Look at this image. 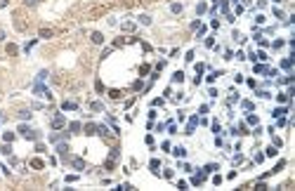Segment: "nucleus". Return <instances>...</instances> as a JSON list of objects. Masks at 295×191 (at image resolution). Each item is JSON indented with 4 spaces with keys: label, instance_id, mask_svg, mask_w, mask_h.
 Masks as SVG:
<instances>
[{
    "label": "nucleus",
    "instance_id": "1",
    "mask_svg": "<svg viewBox=\"0 0 295 191\" xmlns=\"http://www.w3.org/2000/svg\"><path fill=\"white\" fill-rule=\"evenodd\" d=\"M19 132L26 137V139H33V142H36V139H40V132H38V130H33V127H28V125H19Z\"/></svg>",
    "mask_w": 295,
    "mask_h": 191
},
{
    "label": "nucleus",
    "instance_id": "2",
    "mask_svg": "<svg viewBox=\"0 0 295 191\" xmlns=\"http://www.w3.org/2000/svg\"><path fill=\"white\" fill-rule=\"evenodd\" d=\"M33 92H36V94H40V97H45V99H52L50 90H47V87H43L40 83H36V85H33Z\"/></svg>",
    "mask_w": 295,
    "mask_h": 191
},
{
    "label": "nucleus",
    "instance_id": "3",
    "mask_svg": "<svg viewBox=\"0 0 295 191\" xmlns=\"http://www.w3.org/2000/svg\"><path fill=\"white\" fill-rule=\"evenodd\" d=\"M50 125H52L54 130H59V127H64V125H66V118H64L62 113H57V116L52 118V123H50Z\"/></svg>",
    "mask_w": 295,
    "mask_h": 191
},
{
    "label": "nucleus",
    "instance_id": "4",
    "mask_svg": "<svg viewBox=\"0 0 295 191\" xmlns=\"http://www.w3.org/2000/svg\"><path fill=\"white\" fill-rule=\"evenodd\" d=\"M196 125H198V116H191V118H189V125H187V132H184V135H194Z\"/></svg>",
    "mask_w": 295,
    "mask_h": 191
},
{
    "label": "nucleus",
    "instance_id": "5",
    "mask_svg": "<svg viewBox=\"0 0 295 191\" xmlns=\"http://www.w3.org/2000/svg\"><path fill=\"white\" fill-rule=\"evenodd\" d=\"M203 182H206V172H198V175L191 177V184H194V186H198V184H203Z\"/></svg>",
    "mask_w": 295,
    "mask_h": 191
},
{
    "label": "nucleus",
    "instance_id": "6",
    "mask_svg": "<svg viewBox=\"0 0 295 191\" xmlns=\"http://www.w3.org/2000/svg\"><path fill=\"white\" fill-rule=\"evenodd\" d=\"M71 165L76 168V170H85V161H83V158H71Z\"/></svg>",
    "mask_w": 295,
    "mask_h": 191
},
{
    "label": "nucleus",
    "instance_id": "7",
    "mask_svg": "<svg viewBox=\"0 0 295 191\" xmlns=\"http://www.w3.org/2000/svg\"><path fill=\"white\" fill-rule=\"evenodd\" d=\"M286 113H288V109H286V106H279V109H274V111H272V116H274V118H281V116H286Z\"/></svg>",
    "mask_w": 295,
    "mask_h": 191
},
{
    "label": "nucleus",
    "instance_id": "8",
    "mask_svg": "<svg viewBox=\"0 0 295 191\" xmlns=\"http://www.w3.org/2000/svg\"><path fill=\"white\" fill-rule=\"evenodd\" d=\"M172 154L177 156V158H184V156H187V149H184V146H175V149H172Z\"/></svg>",
    "mask_w": 295,
    "mask_h": 191
},
{
    "label": "nucleus",
    "instance_id": "9",
    "mask_svg": "<svg viewBox=\"0 0 295 191\" xmlns=\"http://www.w3.org/2000/svg\"><path fill=\"white\" fill-rule=\"evenodd\" d=\"M62 109L64 111H76V109H78V104H76V101H64Z\"/></svg>",
    "mask_w": 295,
    "mask_h": 191
},
{
    "label": "nucleus",
    "instance_id": "10",
    "mask_svg": "<svg viewBox=\"0 0 295 191\" xmlns=\"http://www.w3.org/2000/svg\"><path fill=\"white\" fill-rule=\"evenodd\" d=\"M57 151H59V156H62L64 161H66V151H69V146L64 144V142H59V146H57Z\"/></svg>",
    "mask_w": 295,
    "mask_h": 191
},
{
    "label": "nucleus",
    "instance_id": "11",
    "mask_svg": "<svg viewBox=\"0 0 295 191\" xmlns=\"http://www.w3.org/2000/svg\"><path fill=\"white\" fill-rule=\"evenodd\" d=\"M149 168H151V172H153V175H158V168H161V163H158V161L153 158L151 163H149Z\"/></svg>",
    "mask_w": 295,
    "mask_h": 191
},
{
    "label": "nucleus",
    "instance_id": "12",
    "mask_svg": "<svg viewBox=\"0 0 295 191\" xmlns=\"http://www.w3.org/2000/svg\"><path fill=\"white\" fill-rule=\"evenodd\" d=\"M217 168H220V165H217V163H208L206 168H203V172H206V175H208V172H215V170H217Z\"/></svg>",
    "mask_w": 295,
    "mask_h": 191
},
{
    "label": "nucleus",
    "instance_id": "13",
    "mask_svg": "<svg viewBox=\"0 0 295 191\" xmlns=\"http://www.w3.org/2000/svg\"><path fill=\"white\" fill-rule=\"evenodd\" d=\"M95 135H102V137H106V135H109V127H106V125H97V132H95Z\"/></svg>",
    "mask_w": 295,
    "mask_h": 191
},
{
    "label": "nucleus",
    "instance_id": "14",
    "mask_svg": "<svg viewBox=\"0 0 295 191\" xmlns=\"http://www.w3.org/2000/svg\"><path fill=\"white\" fill-rule=\"evenodd\" d=\"M90 109H92V111H104V104H102V101H92Z\"/></svg>",
    "mask_w": 295,
    "mask_h": 191
},
{
    "label": "nucleus",
    "instance_id": "15",
    "mask_svg": "<svg viewBox=\"0 0 295 191\" xmlns=\"http://www.w3.org/2000/svg\"><path fill=\"white\" fill-rule=\"evenodd\" d=\"M92 43L102 45V43H104V36H102V33H92Z\"/></svg>",
    "mask_w": 295,
    "mask_h": 191
},
{
    "label": "nucleus",
    "instance_id": "16",
    "mask_svg": "<svg viewBox=\"0 0 295 191\" xmlns=\"http://www.w3.org/2000/svg\"><path fill=\"white\" fill-rule=\"evenodd\" d=\"M253 71H255V73H267L269 69L264 66V64H255V69H253Z\"/></svg>",
    "mask_w": 295,
    "mask_h": 191
},
{
    "label": "nucleus",
    "instance_id": "17",
    "mask_svg": "<svg viewBox=\"0 0 295 191\" xmlns=\"http://www.w3.org/2000/svg\"><path fill=\"white\" fill-rule=\"evenodd\" d=\"M95 130H97V125L95 123H88L85 125V135H95Z\"/></svg>",
    "mask_w": 295,
    "mask_h": 191
},
{
    "label": "nucleus",
    "instance_id": "18",
    "mask_svg": "<svg viewBox=\"0 0 295 191\" xmlns=\"http://www.w3.org/2000/svg\"><path fill=\"white\" fill-rule=\"evenodd\" d=\"M184 80V73L182 71H175V76H172V83H182Z\"/></svg>",
    "mask_w": 295,
    "mask_h": 191
},
{
    "label": "nucleus",
    "instance_id": "19",
    "mask_svg": "<svg viewBox=\"0 0 295 191\" xmlns=\"http://www.w3.org/2000/svg\"><path fill=\"white\" fill-rule=\"evenodd\" d=\"M217 76H222V71H213L210 76H208V83H215V80H217Z\"/></svg>",
    "mask_w": 295,
    "mask_h": 191
},
{
    "label": "nucleus",
    "instance_id": "20",
    "mask_svg": "<svg viewBox=\"0 0 295 191\" xmlns=\"http://www.w3.org/2000/svg\"><path fill=\"white\" fill-rule=\"evenodd\" d=\"M31 165H33V168H36V170H40V168H43V161H40V158H33V161H31Z\"/></svg>",
    "mask_w": 295,
    "mask_h": 191
},
{
    "label": "nucleus",
    "instance_id": "21",
    "mask_svg": "<svg viewBox=\"0 0 295 191\" xmlns=\"http://www.w3.org/2000/svg\"><path fill=\"white\" fill-rule=\"evenodd\" d=\"M170 9H172L175 14H179V12H182V5H179V2H172V5H170Z\"/></svg>",
    "mask_w": 295,
    "mask_h": 191
},
{
    "label": "nucleus",
    "instance_id": "22",
    "mask_svg": "<svg viewBox=\"0 0 295 191\" xmlns=\"http://www.w3.org/2000/svg\"><path fill=\"white\" fill-rule=\"evenodd\" d=\"M290 64H293V59H283V62H281V69H286V71H290Z\"/></svg>",
    "mask_w": 295,
    "mask_h": 191
},
{
    "label": "nucleus",
    "instance_id": "23",
    "mask_svg": "<svg viewBox=\"0 0 295 191\" xmlns=\"http://www.w3.org/2000/svg\"><path fill=\"white\" fill-rule=\"evenodd\" d=\"M81 123H78V120H76V123H71V125H69V130H71V132H78V130H81Z\"/></svg>",
    "mask_w": 295,
    "mask_h": 191
},
{
    "label": "nucleus",
    "instance_id": "24",
    "mask_svg": "<svg viewBox=\"0 0 295 191\" xmlns=\"http://www.w3.org/2000/svg\"><path fill=\"white\" fill-rule=\"evenodd\" d=\"M19 118H21V120H28V118H31V111H19Z\"/></svg>",
    "mask_w": 295,
    "mask_h": 191
},
{
    "label": "nucleus",
    "instance_id": "25",
    "mask_svg": "<svg viewBox=\"0 0 295 191\" xmlns=\"http://www.w3.org/2000/svg\"><path fill=\"white\" fill-rule=\"evenodd\" d=\"M206 2H198V5H196V12H198V14H203V12H206Z\"/></svg>",
    "mask_w": 295,
    "mask_h": 191
},
{
    "label": "nucleus",
    "instance_id": "26",
    "mask_svg": "<svg viewBox=\"0 0 295 191\" xmlns=\"http://www.w3.org/2000/svg\"><path fill=\"white\" fill-rule=\"evenodd\" d=\"M40 38H52V31H50V28H43V31H40Z\"/></svg>",
    "mask_w": 295,
    "mask_h": 191
},
{
    "label": "nucleus",
    "instance_id": "27",
    "mask_svg": "<svg viewBox=\"0 0 295 191\" xmlns=\"http://www.w3.org/2000/svg\"><path fill=\"white\" fill-rule=\"evenodd\" d=\"M257 123H260L257 116H253V113H250V116H248V125H257Z\"/></svg>",
    "mask_w": 295,
    "mask_h": 191
},
{
    "label": "nucleus",
    "instance_id": "28",
    "mask_svg": "<svg viewBox=\"0 0 295 191\" xmlns=\"http://www.w3.org/2000/svg\"><path fill=\"white\" fill-rule=\"evenodd\" d=\"M139 21H142V24H144V26H149V24H151V19H149V17H146V14H142V17H139Z\"/></svg>",
    "mask_w": 295,
    "mask_h": 191
},
{
    "label": "nucleus",
    "instance_id": "29",
    "mask_svg": "<svg viewBox=\"0 0 295 191\" xmlns=\"http://www.w3.org/2000/svg\"><path fill=\"white\" fill-rule=\"evenodd\" d=\"M109 94H111V99H121V90H111Z\"/></svg>",
    "mask_w": 295,
    "mask_h": 191
},
{
    "label": "nucleus",
    "instance_id": "30",
    "mask_svg": "<svg viewBox=\"0 0 295 191\" xmlns=\"http://www.w3.org/2000/svg\"><path fill=\"white\" fill-rule=\"evenodd\" d=\"M264 156H276V146H269L267 151H264Z\"/></svg>",
    "mask_w": 295,
    "mask_h": 191
},
{
    "label": "nucleus",
    "instance_id": "31",
    "mask_svg": "<svg viewBox=\"0 0 295 191\" xmlns=\"http://www.w3.org/2000/svg\"><path fill=\"white\" fill-rule=\"evenodd\" d=\"M24 2H26V7H36L40 0H24Z\"/></svg>",
    "mask_w": 295,
    "mask_h": 191
},
{
    "label": "nucleus",
    "instance_id": "32",
    "mask_svg": "<svg viewBox=\"0 0 295 191\" xmlns=\"http://www.w3.org/2000/svg\"><path fill=\"white\" fill-rule=\"evenodd\" d=\"M7 52H9V55H17L19 50H17V45H7Z\"/></svg>",
    "mask_w": 295,
    "mask_h": 191
},
{
    "label": "nucleus",
    "instance_id": "33",
    "mask_svg": "<svg viewBox=\"0 0 295 191\" xmlns=\"http://www.w3.org/2000/svg\"><path fill=\"white\" fill-rule=\"evenodd\" d=\"M241 106H243V109H246V111H253V101H243Z\"/></svg>",
    "mask_w": 295,
    "mask_h": 191
},
{
    "label": "nucleus",
    "instance_id": "34",
    "mask_svg": "<svg viewBox=\"0 0 295 191\" xmlns=\"http://www.w3.org/2000/svg\"><path fill=\"white\" fill-rule=\"evenodd\" d=\"M2 139H5V142H12V139H14V135H12V132H5V137H2Z\"/></svg>",
    "mask_w": 295,
    "mask_h": 191
},
{
    "label": "nucleus",
    "instance_id": "35",
    "mask_svg": "<svg viewBox=\"0 0 295 191\" xmlns=\"http://www.w3.org/2000/svg\"><path fill=\"white\" fill-rule=\"evenodd\" d=\"M2 7H7V0H0V9Z\"/></svg>",
    "mask_w": 295,
    "mask_h": 191
},
{
    "label": "nucleus",
    "instance_id": "36",
    "mask_svg": "<svg viewBox=\"0 0 295 191\" xmlns=\"http://www.w3.org/2000/svg\"><path fill=\"white\" fill-rule=\"evenodd\" d=\"M2 40H5V31L0 28V43H2Z\"/></svg>",
    "mask_w": 295,
    "mask_h": 191
}]
</instances>
